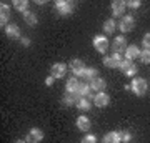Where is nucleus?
<instances>
[{"label":"nucleus","instance_id":"9b49d317","mask_svg":"<svg viewBox=\"0 0 150 143\" xmlns=\"http://www.w3.org/2000/svg\"><path fill=\"white\" fill-rule=\"evenodd\" d=\"M70 68H72V72H74L75 77H80L82 72H83L87 67H85V63H83V60L74 58V60H70Z\"/></svg>","mask_w":150,"mask_h":143},{"label":"nucleus","instance_id":"bb28decb","mask_svg":"<svg viewBox=\"0 0 150 143\" xmlns=\"http://www.w3.org/2000/svg\"><path fill=\"white\" fill-rule=\"evenodd\" d=\"M142 43H144L145 48H149V50H150V32L144 35V38H142Z\"/></svg>","mask_w":150,"mask_h":143},{"label":"nucleus","instance_id":"aec40b11","mask_svg":"<svg viewBox=\"0 0 150 143\" xmlns=\"http://www.w3.org/2000/svg\"><path fill=\"white\" fill-rule=\"evenodd\" d=\"M80 77H83V80H88V82H90V80H93V78H97V77H98V70L92 68V67H87V68L82 72Z\"/></svg>","mask_w":150,"mask_h":143},{"label":"nucleus","instance_id":"6e6552de","mask_svg":"<svg viewBox=\"0 0 150 143\" xmlns=\"http://www.w3.org/2000/svg\"><path fill=\"white\" fill-rule=\"evenodd\" d=\"M120 70L123 72V75H127V77H134L137 75V67L132 63V60H123L122 63H120Z\"/></svg>","mask_w":150,"mask_h":143},{"label":"nucleus","instance_id":"393cba45","mask_svg":"<svg viewBox=\"0 0 150 143\" xmlns=\"http://www.w3.org/2000/svg\"><path fill=\"white\" fill-rule=\"evenodd\" d=\"M140 60H142V63H150V50L149 48H145L140 52Z\"/></svg>","mask_w":150,"mask_h":143},{"label":"nucleus","instance_id":"7ed1b4c3","mask_svg":"<svg viewBox=\"0 0 150 143\" xmlns=\"http://www.w3.org/2000/svg\"><path fill=\"white\" fill-rule=\"evenodd\" d=\"M123 62L120 53H112L110 57H103V65L108 68H120V63Z\"/></svg>","mask_w":150,"mask_h":143},{"label":"nucleus","instance_id":"39448f33","mask_svg":"<svg viewBox=\"0 0 150 143\" xmlns=\"http://www.w3.org/2000/svg\"><path fill=\"white\" fill-rule=\"evenodd\" d=\"M134 25H135V20L132 15H123L120 23H118V28L122 30V33H127L130 30H134Z\"/></svg>","mask_w":150,"mask_h":143},{"label":"nucleus","instance_id":"0eeeda50","mask_svg":"<svg viewBox=\"0 0 150 143\" xmlns=\"http://www.w3.org/2000/svg\"><path fill=\"white\" fill-rule=\"evenodd\" d=\"M42 140H43V132L38 130V128H32L27 133V137H25V142L27 143H40Z\"/></svg>","mask_w":150,"mask_h":143},{"label":"nucleus","instance_id":"20e7f679","mask_svg":"<svg viewBox=\"0 0 150 143\" xmlns=\"http://www.w3.org/2000/svg\"><path fill=\"white\" fill-rule=\"evenodd\" d=\"M93 47L98 53H105L108 50V40L107 37H103V35H97L93 37Z\"/></svg>","mask_w":150,"mask_h":143},{"label":"nucleus","instance_id":"f8f14e48","mask_svg":"<svg viewBox=\"0 0 150 143\" xmlns=\"http://www.w3.org/2000/svg\"><path fill=\"white\" fill-rule=\"evenodd\" d=\"M10 18V5L7 2H2L0 4V23L4 27V23H7Z\"/></svg>","mask_w":150,"mask_h":143},{"label":"nucleus","instance_id":"2eb2a0df","mask_svg":"<svg viewBox=\"0 0 150 143\" xmlns=\"http://www.w3.org/2000/svg\"><path fill=\"white\" fill-rule=\"evenodd\" d=\"M5 35L12 40H15V38H20V28L15 25V23H8L5 27Z\"/></svg>","mask_w":150,"mask_h":143},{"label":"nucleus","instance_id":"1a4fd4ad","mask_svg":"<svg viewBox=\"0 0 150 143\" xmlns=\"http://www.w3.org/2000/svg\"><path fill=\"white\" fill-rule=\"evenodd\" d=\"M127 40H125V37H117L115 40L112 42V50H113V53H122V52H125L127 50Z\"/></svg>","mask_w":150,"mask_h":143},{"label":"nucleus","instance_id":"a211bd4d","mask_svg":"<svg viewBox=\"0 0 150 143\" xmlns=\"http://www.w3.org/2000/svg\"><path fill=\"white\" fill-rule=\"evenodd\" d=\"M79 87H80L79 80L75 78V77H72V78L67 80V83H65V90H67V93H77Z\"/></svg>","mask_w":150,"mask_h":143},{"label":"nucleus","instance_id":"9d476101","mask_svg":"<svg viewBox=\"0 0 150 143\" xmlns=\"http://www.w3.org/2000/svg\"><path fill=\"white\" fill-rule=\"evenodd\" d=\"M93 103H95L98 108H103V106H107L110 103V95L105 93V92H98L95 97H93Z\"/></svg>","mask_w":150,"mask_h":143},{"label":"nucleus","instance_id":"ddd939ff","mask_svg":"<svg viewBox=\"0 0 150 143\" xmlns=\"http://www.w3.org/2000/svg\"><path fill=\"white\" fill-rule=\"evenodd\" d=\"M125 7H127V4H125L123 0H115V2H112V13H113V17H123Z\"/></svg>","mask_w":150,"mask_h":143},{"label":"nucleus","instance_id":"4be33fe9","mask_svg":"<svg viewBox=\"0 0 150 143\" xmlns=\"http://www.w3.org/2000/svg\"><path fill=\"white\" fill-rule=\"evenodd\" d=\"M115 28H117V25H115V22H113L112 18L105 20V23H103V32L105 33H113L115 32Z\"/></svg>","mask_w":150,"mask_h":143},{"label":"nucleus","instance_id":"423d86ee","mask_svg":"<svg viewBox=\"0 0 150 143\" xmlns=\"http://www.w3.org/2000/svg\"><path fill=\"white\" fill-rule=\"evenodd\" d=\"M65 73H67V65L62 63V62L54 63L52 68H50V75H52L54 78H62V77H65Z\"/></svg>","mask_w":150,"mask_h":143},{"label":"nucleus","instance_id":"a878e982","mask_svg":"<svg viewBox=\"0 0 150 143\" xmlns=\"http://www.w3.org/2000/svg\"><path fill=\"white\" fill-rule=\"evenodd\" d=\"M82 143H97V137H95V135H92V133H88V135L83 137Z\"/></svg>","mask_w":150,"mask_h":143},{"label":"nucleus","instance_id":"cd10ccee","mask_svg":"<svg viewBox=\"0 0 150 143\" xmlns=\"http://www.w3.org/2000/svg\"><path fill=\"white\" fill-rule=\"evenodd\" d=\"M127 4V7H130V8H139L142 4H140L139 0H129V2H125Z\"/></svg>","mask_w":150,"mask_h":143},{"label":"nucleus","instance_id":"dca6fc26","mask_svg":"<svg viewBox=\"0 0 150 143\" xmlns=\"http://www.w3.org/2000/svg\"><path fill=\"white\" fill-rule=\"evenodd\" d=\"M75 125H77V128H79V130H82V132H88V130H90V127H92V123H90V120H88V117H83V115L77 118Z\"/></svg>","mask_w":150,"mask_h":143},{"label":"nucleus","instance_id":"f257e3e1","mask_svg":"<svg viewBox=\"0 0 150 143\" xmlns=\"http://www.w3.org/2000/svg\"><path fill=\"white\" fill-rule=\"evenodd\" d=\"M147 88H149V83H147V80L144 78H139V77H135L132 80V83H130V90L134 92L137 97H142L147 93Z\"/></svg>","mask_w":150,"mask_h":143},{"label":"nucleus","instance_id":"412c9836","mask_svg":"<svg viewBox=\"0 0 150 143\" xmlns=\"http://www.w3.org/2000/svg\"><path fill=\"white\" fill-rule=\"evenodd\" d=\"M90 88L92 90H103V88H105V80L103 78H100V77H97V78H93V80H90Z\"/></svg>","mask_w":150,"mask_h":143},{"label":"nucleus","instance_id":"7c9ffc66","mask_svg":"<svg viewBox=\"0 0 150 143\" xmlns=\"http://www.w3.org/2000/svg\"><path fill=\"white\" fill-rule=\"evenodd\" d=\"M20 42H22V45H25V47L30 45V40H28V38H20Z\"/></svg>","mask_w":150,"mask_h":143},{"label":"nucleus","instance_id":"5701e85b","mask_svg":"<svg viewBox=\"0 0 150 143\" xmlns=\"http://www.w3.org/2000/svg\"><path fill=\"white\" fill-rule=\"evenodd\" d=\"M27 5H28L27 0H15V2H13V8L18 10V12H22V13L27 12Z\"/></svg>","mask_w":150,"mask_h":143},{"label":"nucleus","instance_id":"b1692460","mask_svg":"<svg viewBox=\"0 0 150 143\" xmlns=\"http://www.w3.org/2000/svg\"><path fill=\"white\" fill-rule=\"evenodd\" d=\"M75 105H77V108H79V110H83V111H87V110H90L92 103H90L88 100H87V98H80V100L77 101Z\"/></svg>","mask_w":150,"mask_h":143},{"label":"nucleus","instance_id":"c756f323","mask_svg":"<svg viewBox=\"0 0 150 143\" xmlns=\"http://www.w3.org/2000/svg\"><path fill=\"white\" fill-rule=\"evenodd\" d=\"M54 82H55V78H54V77H52V75H50V77H47V78H45V85H47V87H52V85H54Z\"/></svg>","mask_w":150,"mask_h":143},{"label":"nucleus","instance_id":"4468645a","mask_svg":"<svg viewBox=\"0 0 150 143\" xmlns=\"http://www.w3.org/2000/svg\"><path fill=\"white\" fill-rule=\"evenodd\" d=\"M102 143H122V132H110L103 135Z\"/></svg>","mask_w":150,"mask_h":143},{"label":"nucleus","instance_id":"c85d7f7f","mask_svg":"<svg viewBox=\"0 0 150 143\" xmlns=\"http://www.w3.org/2000/svg\"><path fill=\"white\" fill-rule=\"evenodd\" d=\"M130 140H132V135H130L129 132H122V142L123 143H129Z\"/></svg>","mask_w":150,"mask_h":143},{"label":"nucleus","instance_id":"6ab92c4d","mask_svg":"<svg viewBox=\"0 0 150 143\" xmlns=\"http://www.w3.org/2000/svg\"><path fill=\"white\" fill-rule=\"evenodd\" d=\"M23 20H25V23H27V25H30V27H35L38 23L37 15H35L33 12H30V10L23 12Z\"/></svg>","mask_w":150,"mask_h":143},{"label":"nucleus","instance_id":"f03ea898","mask_svg":"<svg viewBox=\"0 0 150 143\" xmlns=\"http://www.w3.org/2000/svg\"><path fill=\"white\" fill-rule=\"evenodd\" d=\"M55 8L60 15H70L74 13V4L69 2V0H57L55 2Z\"/></svg>","mask_w":150,"mask_h":143},{"label":"nucleus","instance_id":"f3484780","mask_svg":"<svg viewBox=\"0 0 150 143\" xmlns=\"http://www.w3.org/2000/svg\"><path fill=\"white\" fill-rule=\"evenodd\" d=\"M140 50L137 45H129L127 47V50H125V58L127 60H134V58H137V57H140Z\"/></svg>","mask_w":150,"mask_h":143},{"label":"nucleus","instance_id":"2f4dec72","mask_svg":"<svg viewBox=\"0 0 150 143\" xmlns=\"http://www.w3.org/2000/svg\"><path fill=\"white\" fill-rule=\"evenodd\" d=\"M13 143H27L25 140H17V142H13Z\"/></svg>","mask_w":150,"mask_h":143}]
</instances>
